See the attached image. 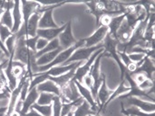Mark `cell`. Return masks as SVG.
Instances as JSON below:
<instances>
[{
	"label": "cell",
	"instance_id": "1",
	"mask_svg": "<svg viewBox=\"0 0 155 116\" xmlns=\"http://www.w3.org/2000/svg\"><path fill=\"white\" fill-rule=\"evenodd\" d=\"M84 39L83 40H80L78 41L75 44H74L72 47L68 48V49H65V50H63L57 56L56 58L51 62L49 63L48 65H45V66H37V69H36V73H42V72H45L46 70H48L49 69L53 68V67H55V66H60V65H63L70 57L71 55L79 48L81 47H84Z\"/></svg>",
	"mask_w": 155,
	"mask_h": 116
},
{
	"label": "cell",
	"instance_id": "2",
	"mask_svg": "<svg viewBox=\"0 0 155 116\" xmlns=\"http://www.w3.org/2000/svg\"><path fill=\"white\" fill-rule=\"evenodd\" d=\"M117 46H118V41L115 39H114L109 33H107V35L104 38V51L109 52V56L112 57L116 61L121 71V79H124V77L125 73L127 72V69L120 60V57L117 51Z\"/></svg>",
	"mask_w": 155,
	"mask_h": 116
},
{
	"label": "cell",
	"instance_id": "3",
	"mask_svg": "<svg viewBox=\"0 0 155 116\" xmlns=\"http://www.w3.org/2000/svg\"><path fill=\"white\" fill-rule=\"evenodd\" d=\"M104 53L105 51L98 55V57L95 59L91 68V74H92V79H93V87H92L91 92L94 100H96V94L103 81V74L100 71V63H101V60L104 56Z\"/></svg>",
	"mask_w": 155,
	"mask_h": 116
},
{
	"label": "cell",
	"instance_id": "4",
	"mask_svg": "<svg viewBox=\"0 0 155 116\" xmlns=\"http://www.w3.org/2000/svg\"><path fill=\"white\" fill-rule=\"evenodd\" d=\"M104 48V44H100L97 46L86 48V47H81L77 49L72 55L71 57L63 64V65H68L73 62H78V61H83V60H88L89 58L99 49Z\"/></svg>",
	"mask_w": 155,
	"mask_h": 116
},
{
	"label": "cell",
	"instance_id": "5",
	"mask_svg": "<svg viewBox=\"0 0 155 116\" xmlns=\"http://www.w3.org/2000/svg\"><path fill=\"white\" fill-rule=\"evenodd\" d=\"M104 48L99 49L98 50H96V51L89 58V60L86 61L85 64H84L83 66H79V67L75 69V71H74V76L73 80H74V81H76V82H79V83H81V84H83L84 78V77L89 73V71H90V69H91V68H92V66H93V64H94V60H95V59L98 57L99 54H101V53L104 52Z\"/></svg>",
	"mask_w": 155,
	"mask_h": 116
},
{
	"label": "cell",
	"instance_id": "6",
	"mask_svg": "<svg viewBox=\"0 0 155 116\" xmlns=\"http://www.w3.org/2000/svg\"><path fill=\"white\" fill-rule=\"evenodd\" d=\"M60 90H61V94H60L59 97H60L62 104L70 103V102L75 101L81 97L74 80H71L68 84H66L65 86L61 87Z\"/></svg>",
	"mask_w": 155,
	"mask_h": 116
},
{
	"label": "cell",
	"instance_id": "7",
	"mask_svg": "<svg viewBox=\"0 0 155 116\" xmlns=\"http://www.w3.org/2000/svg\"><path fill=\"white\" fill-rule=\"evenodd\" d=\"M113 91L110 90L108 87H107V85H106V77L105 75L103 73V81H102V84L97 91V94H96V103L98 105V112L96 114H99L102 110H104V105L106 104L108 98L110 97V96L112 95Z\"/></svg>",
	"mask_w": 155,
	"mask_h": 116
},
{
	"label": "cell",
	"instance_id": "8",
	"mask_svg": "<svg viewBox=\"0 0 155 116\" xmlns=\"http://www.w3.org/2000/svg\"><path fill=\"white\" fill-rule=\"evenodd\" d=\"M137 69L134 72H133L131 75L133 74H137V73H142L148 79L153 81V73L155 71L154 62L153 60H152L151 58H149L148 56H145L144 59L137 64Z\"/></svg>",
	"mask_w": 155,
	"mask_h": 116
},
{
	"label": "cell",
	"instance_id": "9",
	"mask_svg": "<svg viewBox=\"0 0 155 116\" xmlns=\"http://www.w3.org/2000/svg\"><path fill=\"white\" fill-rule=\"evenodd\" d=\"M58 41L60 43V47H62L64 50L72 47L77 42L72 32V20L66 23V27L58 36Z\"/></svg>",
	"mask_w": 155,
	"mask_h": 116
},
{
	"label": "cell",
	"instance_id": "10",
	"mask_svg": "<svg viewBox=\"0 0 155 116\" xmlns=\"http://www.w3.org/2000/svg\"><path fill=\"white\" fill-rule=\"evenodd\" d=\"M107 33H108V28L106 26H103V25L99 26L97 30L92 35L84 39V47L90 48V47L100 45L99 43L104 41V38L107 35Z\"/></svg>",
	"mask_w": 155,
	"mask_h": 116
},
{
	"label": "cell",
	"instance_id": "11",
	"mask_svg": "<svg viewBox=\"0 0 155 116\" xmlns=\"http://www.w3.org/2000/svg\"><path fill=\"white\" fill-rule=\"evenodd\" d=\"M84 4H85L88 6L89 12L92 13L94 14V16L95 17L96 20V27H99V22L101 20L102 17L108 15V13L104 7V2L103 1H90V2H84Z\"/></svg>",
	"mask_w": 155,
	"mask_h": 116
},
{
	"label": "cell",
	"instance_id": "12",
	"mask_svg": "<svg viewBox=\"0 0 155 116\" xmlns=\"http://www.w3.org/2000/svg\"><path fill=\"white\" fill-rule=\"evenodd\" d=\"M74 83H75V86H76L77 89H78L79 94L81 95V97H82L84 101H86V102L88 103V105H89L90 107H91V110H92L94 113H95V114H96L97 112H98L99 107H98V105H97L96 101L94 100V96H93V95H92L91 90H90L89 88H87L86 87H84L83 84L79 83V82L74 81Z\"/></svg>",
	"mask_w": 155,
	"mask_h": 116
},
{
	"label": "cell",
	"instance_id": "13",
	"mask_svg": "<svg viewBox=\"0 0 155 116\" xmlns=\"http://www.w3.org/2000/svg\"><path fill=\"white\" fill-rule=\"evenodd\" d=\"M12 17H13V27L11 32L13 34H15L20 30L23 24V15L21 10V1L16 0L15 1L14 7L12 9Z\"/></svg>",
	"mask_w": 155,
	"mask_h": 116
},
{
	"label": "cell",
	"instance_id": "14",
	"mask_svg": "<svg viewBox=\"0 0 155 116\" xmlns=\"http://www.w3.org/2000/svg\"><path fill=\"white\" fill-rule=\"evenodd\" d=\"M128 104L130 105L135 106L138 109L145 112V113H153L155 112V103L146 101L138 97H129L128 98Z\"/></svg>",
	"mask_w": 155,
	"mask_h": 116
},
{
	"label": "cell",
	"instance_id": "15",
	"mask_svg": "<svg viewBox=\"0 0 155 116\" xmlns=\"http://www.w3.org/2000/svg\"><path fill=\"white\" fill-rule=\"evenodd\" d=\"M66 23L63 24L62 26H59L57 28H51V29H38L37 30V35L40 38L45 39L48 41H51L54 39H57L60 33L65 29Z\"/></svg>",
	"mask_w": 155,
	"mask_h": 116
},
{
	"label": "cell",
	"instance_id": "16",
	"mask_svg": "<svg viewBox=\"0 0 155 116\" xmlns=\"http://www.w3.org/2000/svg\"><path fill=\"white\" fill-rule=\"evenodd\" d=\"M42 14L40 12H35L29 18L26 27H25V37H35L37 34L38 23L41 18Z\"/></svg>",
	"mask_w": 155,
	"mask_h": 116
},
{
	"label": "cell",
	"instance_id": "17",
	"mask_svg": "<svg viewBox=\"0 0 155 116\" xmlns=\"http://www.w3.org/2000/svg\"><path fill=\"white\" fill-rule=\"evenodd\" d=\"M38 96H39V92L37 91L36 87H35V88L28 91L27 96H26L25 99L23 102L22 109H21V112H20L22 115L24 116L25 114H27L29 112L32 105L36 103V101L38 99Z\"/></svg>",
	"mask_w": 155,
	"mask_h": 116
},
{
	"label": "cell",
	"instance_id": "18",
	"mask_svg": "<svg viewBox=\"0 0 155 116\" xmlns=\"http://www.w3.org/2000/svg\"><path fill=\"white\" fill-rule=\"evenodd\" d=\"M15 1H5L4 5V14L0 19V23L5 25L10 30L13 27V17H12V9L14 7Z\"/></svg>",
	"mask_w": 155,
	"mask_h": 116
},
{
	"label": "cell",
	"instance_id": "19",
	"mask_svg": "<svg viewBox=\"0 0 155 116\" xmlns=\"http://www.w3.org/2000/svg\"><path fill=\"white\" fill-rule=\"evenodd\" d=\"M36 89L39 93H49V94H53L57 96H59L61 94L60 87L54 82H53L52 80H49V79L39 84L36 87Z\"/></svg>",
	"mask_w": 155,
	"mask_h": 116
},
{
	"label": "cell",
	"instance_id": "20",
	"mask_svg": "<svg viewBox=\"0 0 155 116\" xmlns=\"http://www.w3.org/2000/svg\"><path fill=\"white\" fill-rule=\"evenodd\" d=\"M124 18H125L124 14H122L120 15H116V16H112L111 17V20H110V23H109L107 28H108V33L114 39H115L116 33H117L120 26L122 25Z\"/></svg>",
	"mask_w": 155,
	"mask_h": 116
},
{
	"label": "cell",
	"instance_id": "21",
	"mask_svg": "<svg viewBox=\"0 0 155 116\" xmlns=\"http://www.w3.org/2000/svg\"><path fill=\"white\" fill-rule=\"evenodd\" d=\"M64 49L62 47L53 50V51H50V52H47V53H45L43 54L42 56H40L39 58L36 59V65L37 66H45V65H48L49 63H51L55 58L56 56L63 50Z\"/></svg>",
	"mask_w": 155,
	"mask_h": 116
},
{
	"label": "cell",
	"instance_id": "22",
	"mask_svg": "<svg viewBox=\"0 0 155 116\" xmlns=\"http://www.w3.org/2000/svg\"><path fill=\"white\" fill-rule=\"evenodd\" d=\"M77 68L73 69L72 70H70L69 72L63 74L59 77H48L49 80H52L53 82H54L60 88L63 87L64 86H65L66 84H68L71 80H73L74 76V71Z\"/></svg>",
	"mask_w": 155,
	"mask_h": 116
},
{
	"label": "cell",
	"instance_id": "23",
	"mask_svg": "<svg viewBox=\"0 0 155 116\" xmlns=\"http://www.w3.org/2000/svg\"><path fill=\"white\" fill-rule=\"evenodd\" d=\"M129 91H130V87H129V86H126V81H125L124 79H121V83H120L119 86L116 87V89H115L114 91H113L112 95L110 96V97L108 98L106 104L104 105V108H105L113 100H114V99L117 98V97H120L121 96L126 94V93L129 92Z\"/></svg>",
	"mask_w": 155,
	"mask_h": 116
},
{
	"label": "cell",
	"instance_id": "24",
	"mask_svg": "<svg viewBox=\"0 0 155 116\" xmlns=\"http://www.w3.org/2000/svg\"><path fill=\"white\" fill-rule=\"evenodd\" d=\"M121 105H122V110H121V113L123 114H124L125 116L131 115V116H155L154 112L153 113H145L140 109H138L137 107L135 106H132L128 109H124V105L123 103H121Z\"/></svg>",
	"mask_w": 155,
	"mask_h": 116
},
{
	"label": "cell",
	"instance_id": "25",
	"mask_svg": "<svg viewBox=\"0 0 155 116\" xmlns=\"http://www.w3.org/2000/svg\"><path fill=\"white\" fill-rule=\"evenodd\" d=\"M91 114H95V113L91 110V107L86 101H84L73 111V116H88Z\"/></svg>",
	"mask_w": 155,
	"mask_h": 116
},
{
	"label": "cell",
	"instance_id": "26",
	"mask_svg": "<svg viewBox=\"0 0 155 116\" xmlns=\"http://www.w3.org/2000/svg\"><path fill=\"white\" fill-rule=\"evenodd\" d=\"M58 48H60V43H59L58 38H57V39H54V40L49 41L48 44H47L42 50L35 52V58L37 59V58H39L40 56H42L43 54L47 53V52H50V51H53V50H56V49H58Z\"/></svg>",
	"mask_w": 155,
	"mask_h": 116
},
{
	"label": "cell",
	"instance_id": "27",
	"mask_svg": "<svg viewBox=\"0 0 155 116\" xmlns=\"http://www.w3.org/2000/svg\"><path fill=\"white\" fill-rule=\"evenodd\" d=\"M54 97H55V96L53 94L39 93V96H38V99L36 101V104L39 105H53Z\"/></svg>",
	"mask_w": 155,
	"mask_h": 116
},
{
	"label": "cell",
	"instance_id": "28",
	"mask_svg": "<svg viewBox=\"0 0 155 116\" xmlns=\"http://www.w3.org/2000/svg\"><path fill=\"white\" fill-rule=\"evenodd\" d=\"M38 114L43 116H52L53 115V105H39L36 103L34 104L31 107ZM30 108V109H31Z\"/></svg>",
	"mask_w": 155,
	"mask_h": 116
},
{
	"label": "cell",
	"instance_id": "29",
	"mask_svg": "<svg viewBox=\"0 0 155 116\" xmlns=\"http://www.w3.org/2000/svg\"><path fill=\"white\" fill-rule=\"evenodd\" d=\"M4 45L5 46V48L10 55L15 54V46H16V35L12 34L9 38L6 39Z\"/></svg>",
	"mask_w": 155,
	"mask_h": 116
},
{
	"label": "cell",
	"instance_id": "30",
	"mask_svg": "<svg viewBox=\"0 0 155 116\" xmlns=\"http://www.w3.org/2000/svg\"><path fill=\"white\" fill-rule=\"evenodd\" d=\"M38 38H39L38 35H36L35 37H25V46L29 50H33L34 52H36L35 46H36V41H37Z\"/></svg>",
	"mask_w": 155,
	"mask_h": 116
},
{
	"label": "cell",
	"instance_id": "31",
	"mask_svg": "<svg viewBox=\"0 0 155 116\" xmlns=\"http://www.w3.org/2000/svg\"><path fill=\"white\" fill-rule=\"evenodd\" d=\"M12 32L11 30L6 27L5 25H3L0 23V40L3 43H5V41H6L7 38H9L12 35Z\"/></svg>",
	"mask_w": 155,
	"mask_h": 116
},
{
	"label": "cell",
	"instance_id": "32",
	"mask_svg": "<svg viewBox=\"0 0 155 116\" xmlns=\"http://www.w3.org/2000/svg\"><path fill=\"white\" fill-rule=\"evenodd\" d=\"M128 57H129V59H130L133 62L138 64V63H140V62L144 59L145 55H144L143 53L132 52V53H129V54H128Z\"/></svg>",
	"mask_w": 155,
	"mask_h": 116
},
{
	"label": "cell",
	"instance_id": "33",
	"mask_svg": "<svg viewBox=\"0 0 155 116\" xmlns=\"http://www.w3.org/2000/svg\"><path fill=\"white\" fill-rule=\"evenodd\" d=\"M7 64H8V59L5 60L4 61H2V62L0 63V81H3V82H5V83H6V84H7V80H6V78H5L4 70H5V69L6 68ZM7 86H8V85H7Z\"/></svg>",
	"mask_w": 155,
	"mask_h": 116
},
{
	"label": "cell",
	"instance_id": "34",
	"mask_svg": "<svg viewBox=\"0 0 155 116\" xmlns=\"http://www.w3.org/2000/svg\"><path fill=\"white\" fill-rule=\"evenodd\" d=\"M48 41L45 40V39H43V38H38L37 41H36V46H35V49H36V52L37 51H40L42 50L47 44H48Z\"/></svg>",
	"mask_w": 155,
	"mask_h": 116
},
{
	"label": "cell",
	"instance_id": "35",
	"mask_svg": "<svg viewBox=\"0 0 155 116\" xmlns=\"http://www.w3.org/2000/svg\"><path fill=\"white\" fill-rule=\"evenodd\" d=\"M0 49L2 50V51L4 52V54L7 57V59H9V58H10V54H9V52L7 51V50H6L5 46L4 45V43L1 41V40H0Z\"/></svg>",
	"mask_w": 155,
	"mask_h": 116
},
{
	"label": "cell",
	"instance_id": "36",
	"mask_svg": "<svg viewBox=\"0 0 155 116\" xmlns=\"http://www.w3.org/2000/svg\"><path fill=\"white\" fill-rule=\"evenodd\" d=\"M10 94H11V93H9V92L0 93V102H1V101H3V100H5V99H8V100H9Z\"/></svg>",
	"mask_w": 155,
	"mask_h": 116
},
{
	"label": "cell",
	"instance_id": "37",
	"mask_svg": "<svg viewBox=\"0 0 155 116\" xmlns=\"http://www.w3.org/2000/svg\"><path fill=\"white\" fill-rule=\"evenodd\" d=\"M24 116H43V115H41V114H38L36 111H35L34 109H32V108H31V109L29 110V112H28L27 114H25Z\"/></svg>",
	"mask_w": 155,
	"mask_h": 116
},
{
	"label": "cell",
	"instance_id": "38",
	"mask_svg": "<svg viewBox=\"0 0 155 116\" xmlns=\"http://www.w3.org/2000/svg\"><path fill=\"white\" fill-rule=\"evenodd\" d=\"M3 14H4V7H0V19H1Z\"/></svg>",
	"mask_w": 155,
	"mask_h": 116
},
{
	"label": "cell",
	"instance_id": "39",
	"mask_svg": "<svg viewBox=\"0 0 155 116\" xmlns=\"http://www.w3.org/2000/svg\"><path fill=\"white\" fill-rule=\"evenodd\" d=\"M3 51H2V50L0 49V63H1V58H2V55H3Z\"/></svg>",
	"mask_w": 155,
	"mask_h": 116
},
{
	"label": "cell",
	"instance_id": "40",
	"mask_svg": "<svg viewBox=\"0 0 155 116\" xmlns=\"http://www.w3.org/2000/svg\"><path fill=\"white\" fill-rule=\"evenodd\" d=\"M66 116H73V112H71L70 114H68Z\"/></svg>",
	"mask_w": 155,
	"mask_h": 116
},
{
	"label": "cell",
	"instance_id": "41",
	"mask_svg": "<svg viewBox=\"0 0 155 116\" xmlns=\"http://www.w3.org/2000/svg\"><path fill=\"white\" fill-rule=\"evenodd\" d=\"M88 116H102V115H100V114H91V115H88Z\"/></svg>",
	"mask_w": 155,
	"mask_h": 116
},
{
	"label": "cell",
	"instance_id": "42",
	"mask_svg": "<svg viewBox=\"0 0 155 116\" xmlns=\"http://www.w3.org/2000/svg\"><path fill=\"white\" fill-rule=\"evenodd\" d=\"M5 113H0V116H5Z\"/></svg>",
	"mask_w": 155,
	"mask_h": 116
},
{
	"label": "cell",
	"instance_id": "43",
	"mask_svg": "<svg viewBox=\"0 0 155 116\" xmlns=\"http://www.w3.org/2000/svg\"><path fill=\"white\" fill-rule=\"evenodd\" d=\"M128 116H131V115H128Z\"/></svg>",
	"mask_w": 155,
	"mask_h": 116
}]
</instances>
